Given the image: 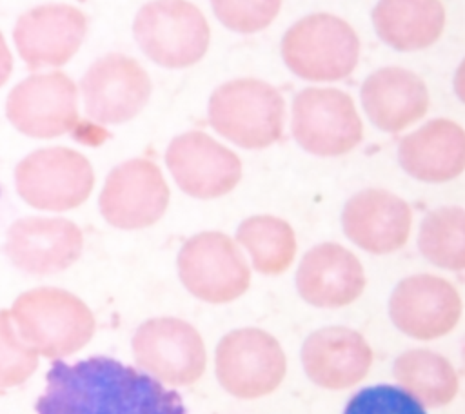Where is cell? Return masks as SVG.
I'll return each mask as SVG.
<instances>
[{
  "label": "cell",
  "mask_w": 465,
  "mask_h": 414,
  "mask_svg": "<svg viewBox=\"0 0 465 414\" xmlns=\"http://www.w3.org/2000/svg\"><path fill=\"white\" fill-rule=\"evenodd\" d=\"M165 163L176 185L198 200L231 192L242 178L240 158L202 131H189L171 140Z\"/></svg>",
  "instance_id": "5bb4252c"
},
{
  "label": "cell",
  "mask_w": 465,
  "mask_h": 414,
  "mask_svg": "<svg viewBox=\"0 0 465 414\" xmlns=\"http://www.w3.org/2000/svg\"><path fill=\"white\" fill-rule=\"evenodd\" d=\"M343 414H425V410L403 389L381 383L356 392Z\"/></svg>",
  "instance_id": "f1b7e54d"
},
{
  "label": "cell",
  "mask_w": 465,
  "mask_h": 414,
  "mask_svg": "<svg viewBox=\"0 0 465 414\" xmlns=\"http://www.w3.org/2000/svg\"><path fill=\"white\" fill-rule=\"evenodd\" d=\"M84 234L65 218L25 216L7 231L5 254L27 274L47 276L71 267L82 254Z\"/></svg>",
  "instance_id": "e0dca14e"
},
{
  "label": "cell",
  "mask_w": 465,
  "mask_h": 414,
  "mask_svg": "<svg viewBox=\"0 0 465 414\" xmlns=\"http://www.w3.org/2000/svg\"><path fill=\"white\" fill-rule=\"evenodd\" d=\"M420 252L434 265L449 271L465 267V212L458 205L430 211L418 234Z\"/></svg>",
  "instance_id": "484cf974"
},
{
  "label": "cell",
  "mask_w": 465,
  "mask_h": 414,
  "mask_svg": "<svg viewBox=\"0 0 465 414\" xmlns=\"http://www.w3.org/2000/svg\"><path fill=\"white\" fill-rule=\"evenodd\" d=\"M214 365L218 383L240 399H256L274 392L287 370L278 340L256 327L227 332L216 347Z\"/></svg>",
  "instance_id": "52a82bcc"
},
{
  "label": "cell",
  "mask_w": 465,
  "mask_h": 414,
  "mask_svg": "<svg viewBox=\"0 0 465 414\" xmlns=\"http://www.w3.org/2000/svg\"><path fill=\"white\" fill-rule=\"evenodd\" d=\"M285 65L311 82L347 78L360 58V40L340 16L314 13L287 29L282 40Z\"/></svg>",
  "instance_id": "277c9868"
},
{
  "label": "cell",
  "mask_w": 465,
  "mask_h": 414,
  "mask_svg": "<svg viewBox=\"0 0 465 414\" xmlns=\"http://www.w3.org/2000/svg\"><path fill=\"white\" fill-rule=\"evenodd\" d=\"M134 361L160 383L185 387L196 383L207 363L200 332L180 318H151L131 341Z\"/></svg>",
  "instance_id": "9c48e42d"
},
{
  "label": "cell",
  "mask_w": 465,
  "mask_h": 414,
  "mask_svg": "<svg viewBox=\"0 0 465 414\" xmlns=\"http://www.w3.org/2000/svg\"><path fill=\"white\" fill-rule=\"evenodd\" d=\"M20 338L47 358H64L84 349L94 334L91 309L73 292L38 287L20 294L11 309Z\"/></svg>",
  "instance_id": "7a4b0ae2"
},
{
  "label": "cell",
  "mask_w": 465,
  "mask_h": 414,
  "mask_svg": "<svg viewBox=\"0 0 465 414\" xmlns=\"http://www.w3.org/2000/svg\"><path fill=\"white\" fill-rule=\"evenodd\" d=\"M104 220L124 231L154 225L169 205V187L160 167L147 158L116 165L98 198Z\"/></svg>",
  "instance_id": "8fae6325"
},
{
  "label": "cell",
  "mask_w": 465,
  "mask_h": 414,
  "mask_svg": "<svg viewBox=\"0 0 465 414\" xmlns=\"http://www.w3.org/2000/svg\"><path fill=\"white\" fill-rule=\"evenodd\" d=\"M361 105L369 120L385 133H400L429 109L425 82L403 67H381L361 85Z\"/></svg>",
  "instance_id": "44dd1931"
},
{
  "label": "cell",
  "mask_w": 465,
  "mask_h": 414,
  "mask_svg": "<svg viewBox=\"0 0 465 414\" xmlns=\"http://www.w3.org/2000/svg\"><path fill=\"white\" fill-rule=\"evenodd\" d=\"M285 102L276 87L256 78H236L214 89L209 100L213 129L243 149H263L283 133Z\"/></svg>",
  "instance_id": "3957f363"
},
{
  "label": "cell",
  "mask_w": 465,
  "mask_h": 414,
  "mask_svg": "<svg viewBox=\"0 0 465 414\" xmlns=\"http://www.w3.org/2000/svg\"><path fill=\"white\" fill-rule=\"evenodd\" d=\"M38 365V352L16 332L11 312L0 310V389L24 383Z\"/></svg>",
  "instance_id": "4316f807"
},
{
  "label": "cell",
  "mask_w": 465,
  "mask_h": 414,
  "mask_svg": "<svg viewBox=\"0 0 465 414\" xmlns=\"http://www.w3.org/2000/svg\"><path fill=\"white\" fill-rule=\"evenodd\" d=\"M300 296L322 309L351 305L365 289L360 260L343 245L325 242L307 251L296 271Z\"/></svg>",
  "instance_id": "ffe728a7"
},
{
  "label": "cell",
  "mask_w": 465,
  "mask_h": 414,
  "mask_svg": "<svg viewBox=\"0 0 465 414\" xmlns=\"http://www.w3.org/2000/svg\"><path fill=\"white\" fill-rule=\"evenodd\" d=\"M409 203L385 189H363L351 196L341 212L345 236L371 254L401 249L411 234Z\"/></svg>",
  "instance_id": "ac0fdd59"
},
{
  "label": "cell",
  "mask_w": 465,
  "mask_h": 414,
  "mask_svg": "<svg viewBox=\"0 0 465 414\" xmlns=\"http://www.w3.org/2000/svg\"><path fill=\"white\" fill-rule=\"evenodd\" d=\"M302 365L307 378L329 390L358 385L372 365L367 340L349 327H323L307 336L302 345Z\"/></svg>",
  "instance_id": "d6986e66"
},
{
  "label": "cell",
  "mask_w": 465,
  "mask_h": 414,
  "mask_svg": "<svg viewBox=\"0 0 465 414\" xmlns=\"http://www.w3.org/2000/svg\"><path fill=\"white\" fill-rule=\"evenodd\" d=\"M5 114L31 138L62 136L78 125V89L60 71L31 74L9 93Z\"/></svg>",
  "instance_id": "7c38bea8"
},
{
  "label": "cell",
  "mask_w": 465,
  "mask_h": 414,
  "mask_svg": "<svg viewBox=\"0 0 465 414\" xmlns=\"http://www.w3.org/2000/svg\"><path fill=\"white\" fill-rule=\"evenodd\" d=\"M87 33L85 15L67 4H45L25 11L15 25L18 54L31 71L60 67L80 49Z\"/></svg>",
  "instance_id": "2e32d148"
},
{
  "label": "cell",
  "mask_w": 465,
  "mask_h": 414,
  "mask_svg": "<svg viewBox=\"0 0 465 414\" xmlns=\"http://www.w3.org/2000/svg\"><path fill=\"white\" fill-rule=\"evenodd\" d=\"M36 414H185L178 392L107 356L54 361Z\"/></svg>",
  "instance_id": "6da1fadb"
},
{
  "label": "cell",
  "mask_w": 465,
  "mask_h": 414,
  "mask_svg": "<svg viewBox=\"0 0 465 414\" xmlns=\"http://www.w3.org/2000/svg\"><path fill=\"white\" fill-rule=\"evenodd\" d=\"M13 69V56L11 51L4 40V34L0 33V87L7 82Z\"/></svg>",
  "instance_id": "f546056e"
},
{
  "label": "cell",
  "mask_w": 465,
  "mask_h": 414,
  "mask_svg": "<svg viewBox=\"0 0 465 414\" xmlns=\"http://www.w3.org/2000/svg\"><path fill=\"white\" fill-rule=\"evenodd\" d=\"M394 378L421 407L449 405L458 394V374L450 361L427 349H411L394 361Z\"/></svg>",
  "instance_id": "cb8c5ba5"
},
{
  "label": "cell",
  "mask_w": 465,
  "mask_h": 414,
  "mask_svg": "<svg viewBox=\"0 0 465 414\" xmlns=\"http://www.w3.org/2000/svg\"><path fill=\"white\" fill-rule=\"evenodd\" d=\"M178 276L183 287L207 303H229L247 292L251 269L236 242L223 232L191 236L178 252Z\"/></svg>",
  "instance_id": "8992f818"
},
{
  "label": "cell",
  "mask_w": 465,
  "mask_h": 414,
  "mask_svg": "<svg viewBox=\"0 0 465 414\" xmlns=\"http://www.w3.org/2000/svg\"><path fill=\"white\" fill-rule=\"evenodd\" d=\"M378 36L398 51H420L432 45L445 25L440 0H380L372 9Z\"/></svg>",
  "instance_id": "603a6c76"
},
{
  "label": "cell",
  "mask_w": 465,
  "mask_h": 414,
  "mask_svg": "<svg viewBox=\"0 0 465 414\" xmlns=\"http://www.w3.org/2000/svg\"><path fill=\"white\" fill-rule=\"evenodd\" d=\"M133 34L143 54L167 69H182L200 62L211 40L203 13L187 0L145 4L136 13Z\"/></svg>",
  "instance_id": "5b68a950"
},
{
  "label": "cell",
  "mask_w": 465,
  "mask_h": 414,
  "mask_svg": "<svg viewBox=\"0 0 465 414\" xmlns=\"http://www.w3.org/2000/svg\"><path fill=\"white\" fill-rule=\"evenodd\" d=\"M389 316L400 332L429 341L454 330L461 316V298L445 278L412 274L392 291Z\"/></svg>",
  "instance_id": "9a60e30c"
},
{
  "label": "cell",
  "mask_w": 465,
  "mask_h": 414,
  "mask_svg": "<svg viewBox=\"0 0 465 414\" xmlns=\"http://www.w3.org/2000/svg\"><path fill=\"white\" fill-rule=\"evenodd\" d=\"M20 198L35 209L69 211L82 205L94 185L89 160L69 147H45L27 154L15 169Z\"/></svg>",
  "instance_id": "ba28073f"
},
{
  "label": "cell",
  "mask_w": 465,
  "mask_h": 414,
  "mask_svg": "<svg viewBox=\"0 0 465 414\" xmlns=\"http://www.w3.org/2000/svg\"><path fill=\"white\" fill-rule=\"evenodd\" d=\"M398 160L401 169L420 182H449L463 172L465 133L452 120H430L401 138Z\"/></svg>",
  "instance_id": "7402d4cb"
},
{
  "label": "cell",
  "mask_w": 465,
  "mask_h": 414,
  "mask_svg": "<svg viewBox=\"0 0 465 414\" xmlns=\"http://www.w3.org/2000/svg\"><path fill=\"white\" fill-rule=\"evenodd\" d=\"M85 114L104 125L134 118L151 96V78L131 56L111 53L89 65L80 82Z\"/></svg>",
  "instance_id": "4fadbf2b"
},
{
  "label": "cell",
  "mask_w": 465,
  "mask_h": 414,
  "mask_svg": "<svg viewBox=\"0 0 465 414\" xmlns=\"http://www.w3.org/2000/svg\"><path fill=\"white\" fill-rule=\"evenodd\" d=\"M211 5L227 29L251 34L271 25L282 0H211Z\"/></svg>",
  "instance_id": "83f0119b"
},
{
  "label": "cell",
  "mask_w": 465,
  "mask_h": 414,
  "mask_svg": "<svg viewBox=\"0 0 465 414\" xmlns=\"http://www.w3.org/2000/svg\"><path fill=\"white\" fill-rule=\"evenodd\" d=\"M292 136L314 156H341L363 138L352 98L332 87H307L292 102Z\"/></svg>",
  "instance_id": "30bf717a"
},
{
  "label": "cell",
  "mask_w": 465,
  "mask_h": 414,
  "mask_svg": "<svg viewBox=\"0 0 465 414\" xmlns=\"http://www.w3.org/2000/svg\"><path fill=\"white\" fill-rule=\"evenodd\" d=\"M236 242L249 252L254 271L278 276L285 272L296 254L292 227L272 214L249 216L238 225Z\"/></svg>",
  "instance_id": "d4e9b609"
}]
</instances>
